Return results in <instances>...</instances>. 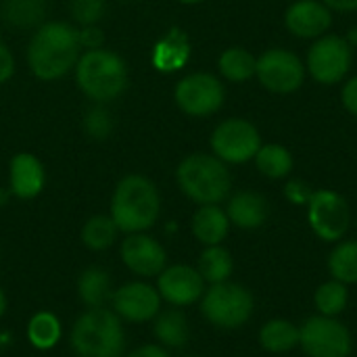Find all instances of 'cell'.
Listing matches in <instances>:
<instances>
[{
    "instance_id": "cell-1",
    "label": "cell",
    "mask_w": 357,
    "mask_h": 357,
    "mask_svg": "<svg viewBox=\"0 0 357 357\" xmlns=\"http://www.w3.org/2000/svg\"><path fill=\"white\" fill-rule=\"evenodd\" d=\"M79 29L65 21H48L38 27L27 46V65L40 79L63 77L79 59Z\"/></svg>"
},
{
    "instance_id": "cell-2",
    "label": "cell",
    "mask_w": 357,
    "mask_h": 357,
    "mask_svg": "<svg viewBox=\"0 0 357 357\" xmlns=\"http://www.w3.org/2000/svg\"><path fill=\"white\" fill-rule=\"evenodd\" d=\"M161 213V195L153 180L140 174L121 178L111 197L109 215L119 232L136 234L153 228Z\"/></svg>"
},
{
    "instance_id": "cell-3",
    "label": "cell",
    "mask_w": 357,
    "mask_h": 357,
    "mask_svg": "<svg viewBox=\"0 0 357 357\" xmlns=\"http://www.w3.org/2000/svg\"><path fill=\"white\" fill-rule=\"evenodd\" d=\"M75 357H123L126 331L119 316L107 307H88L71 326Z\"/></svg>"
},
{
    "instance_id": "cell-4",
    "label": "cell",
    "mask_w": 357,
    "mask_h": 357,
    "mask_svg": "<svg viewBox=\"0 0 357 357\" xmlns=\"http://www.w3.org/2000/svg\"><path fill=\"white\" fill-rule=\"evenodd\" d=\"M180 190L197 205H220L232 188V178L215 155L195 153L180 161L176 169Z\"/></svg>"
},
{
    "instance_id": "cell-5",
    "label": "cell",
    "mask_w": 357,
    "mask_h": 357,
    "mask_svg": "<svg viewBox=\"0 0 357 357\" xmlns=\"http://www.w3.org/2000/svg\"><path fill=\"white\" fill-rule=\"evenodd\" d=\"M75 82L88 98L96 100L98 105L109 102L126 90L128 65L113 50H86L75 63Z\"/></svg>"
},
{
    "instance_id": "cell-6",
    "label": "cell",
    "mask_w": 357,
    "mask_h": 357,
    "mask_svg": "<svg viewBox=\"0 0 357 357\" xmlns=\"http://www.w3.org/2000/svg\"><path fill=\"white\" fill-rule=\"evenodd\" d=\"M253 307L255 301L251 291L230 280L211 284L201 297L203 318L222 331H236L247 324L253 316Z\"/></svg>"
},
{
    "instance_id": "cell-7",
    "label": "cell",
    "mask_w": 357,
    "mask_h": 357,
    "mask_svg": "<svg viewBox=\"0 0 357 357\" xmlns=\"http://www.w3.org/2000/svg\"><path fill=\"white\" fill-rule=\"evenodd\" d=\"M299 347L310 357H349L351 333L345 324L328 316H314L299 328Z\"/></svg>"
},
{
    "instance_id": "cell-8",
    "label": "cell",
    "mask_w": 357,
    "mask_h": 357,
    "mask_svg": "<svg viewBox=\"0 0 357 357\" xmlns=\"http://www.w3.org/2000/svg\"><path fill=\"white\" fill-rule=\"evenodd\" d=\"M351 44L341 36H320L307 52V69L320 84H339L351 69Z\"/></svg>"
},
{
    "instance_id": "cell-9",
    "label": "cell",
    "mask_w": 357,
    "mask_h": 357,
    "mask_svg": "<svg viewBox=\"0 0 357 357\" xmlns=\"http://www.w3.org/2000/svg\"><path fill=\"white\" fill-rule=\"evenodd\" d=\"M259 146L261 136L247 119H226L211 134V151L224 163H245L255 159Z\"/></svg>"
},
{
    "instance_id": "cell-10",
    "label": "cell",
    "mask_w": 357,
    "mask_h": 357,
    "mask_svg": "<svg viewBox=\"0 0 357 357\" xmlns=\"http://www.w3.org/2000/svg\"><path fill=\"white\" fill-rule=\"evenodd\" d=\"M307 220L318 238L337 243L349 230L351 213L347 201L335 190H314L307 203Z\"/></svg>"
},
{
    "instance_id": "cell-11",
    "label": "cell",
    "mask_w": 357,
    "mask_h": 357,
    "mask_svg": "<svg viewBox=\"0 0 357 357\" xmlns=\"http://www.w3.org/2000/svg\"><path fill=\"white\" fill-rule=\"evenodd\" d=\"M224 86L211 73H190L182 77L174 90L176 105L192 117H207L224 105Z\"/></svg>"
},
{
    "instance_id": "cell-12",
    "label": "cell",
    "mask_w": 357,
    "mask_h": 357,
    "mask_svg": "<svg viewBox=\"0 0 357 357\" xmlns=\"http://www.w3.org/2000/svg\"><path fill=\"white\" fill-rule=\"evenodd\" d=\"M255 75L261 86L276 94H289L301 88L305 79V67L297 54L284 48H270L257 59Z\"/></svg>"
},
{
    "instance_id": "cell-13",
    "label": "cell",
    "mask_w": 357,
    "mask_h": 357,
    "mask_svg": "<svg viewBox=\"0 0 357 357\" xmlns=\"http://www.w3.org/2000/svg\"><path fill=\"white\" fill-rule=\"evenodd\" d=\"M111 310L119 316V320L144 324L155 320V316L161 312V295L157 287L144 280H132L113 291Z\"/></svg>"
},
{
    "instance_id": "cell-14",
    "label": "cell",
    "mask_w": 357,
    "mask_h": 357,
    "mask_svg": "<svg viewBox=\"0 0 357 357\" xmlns=\"http://www.w3.org/2000/svg\"><path fill=\"white\" fill-rule=\"evenodd\" d=\"M119 257L123 266L140 278L159 276L167 266V251L163 245L144 232L128 234L119 247Z\"/></svg>"
},
{
    "instance_id": "cell-15",
    "label": "cell",
    "mask_w": 357,
    "mask_h": 357,
    "mask_svg": "<svg viewBox=\"0 0 357 357\" xmlns=\"http://www.w3.org/2000/svg\"><path fill=\"white\" fill-rule=\"evenodd\" d=\"M205 280L197 268L174 264L165 266V270L157 276V291L161 301H167L172 307H188L201 301L205 293Z\"/></svg>"
},
{
    "instance_id": "cell-16",
    "label": "cell",
    "mask_w": 357,
    "mask_h": 357,
    "mask_svg": "<svg viewBox=\"0 0 357 357\" xmlns=\"http://www.w3.org/2000/svg\"><path fill=\"white\" fill-rule=\"evenodd\" d=\"M284 23L297 38H320L328 31L333 15L322 0H297L287 8Z\"/></svg>"
},
{
    "instance_id": "cell-17",
    "label": "cell",
    "mask_w": 357,
    "mask_h": 357,
    "mask_svg": "<svg viewBox=\"0 0 357 357\" xmlns=\"http://www.w3.org/2000/svg\"><path fill=\"white\" fill-rule=\"evenodd\" d=\"M46 184V169L31 153H17L8 165V190L21 201L36 199Z\"/></svg>"
},
{
    "instance_id": "cell-18",
    "label": "cell",
    "mask_w": 357,
    "mask_h": 357,
    "mask_svg": "<svg viewBox=\"0 0 357 357\" xmlns=\"http://www.w3.org/2000/svg\"><path fill=\"white\" fill-rule=\"evenodd\" d=\"M270 213L266 197L253 190H241L234 197H230L226 215L230 224H234L241 230H257L266 224Z\"/></svg>"
},
{
    "instance_id": "cell-19",
    "label": "cell",
    "mask_w": 357,
    "mask_h": 357,
    "mask_svg": "<svg viewBox=\"0 0 357 357\" xmlns=\"http://www.w3.org/2000/svg\"><path fill=\"white\" fill-rule=\"evenodd\" d=\"M190 228L201 245L213 247L226 241L230 232V220L220 205H201L192 215Z\"/></svg>"
},
{
    "instance_id": "cell-20",
    "label": "cell",
    "mask_w": 357,
    "mask_h": 357,
    "mask_svg": "<svg viewBox=\"0 0 357 357\" xmlns=\"http://www.w3.org/2000/svg\"><path fill=\"white\" fill-rule=\"evenodd\" d=\"M188 56H190L188 38L182 29L174 27L165 33V38H161L155 44L153 65H155V69H159L163 73H172V71L182 69L188 63Z\"/></svg>"
},
{
    "instance_id": "cell-21",
    "label": "cell",
    "mask_w": 357,
    "mask_h": 357,
    "mask_svg": "<svg viewBox=\"0 0 357 357\" xmlns=\"http://www.w3.org/2000/svg\"><path fill=\"white\" fill-rule=\"evenodd\" d=\"M77 297L86 307H107L113 297L109 272L98 266L86 268L77 276Z\"/></svg>"
},
{
    "instance_id": "cell-22",
    "label": "cell",
    "mask_w": 357,
    "mask_h": 357,
    "mask_svg": "<svg viewBox=\"0 0 357 357\" xmlns=\"http://www.w3.org/2000/svg\"><path fill=\"white\" fill-rule=\"evenodd\" d=\"M153 335L165 349L167 347H176V349L184 347L190 339L188 318L178 307L159 312L153 320Z\"/></svg>"
},
{
    "instance_id": "cell-23",
    "label": "cell",
    "mask_w": 357,
    "mask_h": 357,
    "mask_svg": "<svg viewBox=\"0 0 357 357\" xmlns=\"http://www.w3.org/2000/svg\"><path fill=\"white\" fill-rule=\"evenodd\" d=\"M197 270H199V274L203 276L205 282L220 284V282L230 280L232 270H234V259H232L230 251L224 249L222 245L205 247V251L199 255Z\"/></svg>"
},
{
    "instance_id": "cell-24",
    "label": "cell",
    "mask_w": 357,
    "mask_h": 357,
    "mask_svg": "<svg viewBox=\"0 0 357 357\" xmlns=\"http://www.w3.org/2000/svg\"><path fill=\"white\" fill-rule=\"evenodd\" d=\"M61 337H63V326H61V320L52 312H38L29 318L27 341L31 343V347L40 351H48L56 347Z\"/></svg>"
},
{
    "instance_id": "cell-25",
    "label": "cell",
    "mask_w": 357,
    "mask_h": 357,
    "mask_svg": "<svg viewBox=\"0 0 357 357\" xmlns=\"http://www.w3.org/2000/svg\"><path fill=\"white\" fill-rule=\"evenodd\" d=\"M259 343L270 354H287L299 345V328L289 320H270L259 331Z\"/></svg>"
},
{
    "instance_id": "cell-26",
    "label": "cell",
    "mask_w": 357,
    "mask_h": 357,
    "mask_svg": "<svg viewBox=\"0 0 357 357\" xmlns=\"http://www.w3.org/2000/svg\"><path fill=\"white\" fill-rule=\"evenodd\" d=\"M119 234V228L115 226L111 215H92L90 220H86V224L82 226V245L90 251H107L115 245Z\"/></svg>"
},
{
    "instance_id": "cell-27",
    "label": "cell",
    "mask_w": 357,
    "mask_h": 357,
    "mask_svg": "<svg viewBox=\"0 0 357 357\" xmlns=\"http://www.w3.org/2000/svg\"><path fill=\"white\" fill-rule=\"evenodd\" d=\"M48 4L46 0H4L2 2V17L13 27H33L40 25L46 17Z\"/></svg>"
},
{
    "instance_id": "cell-28",
    "label": "cell",
    "mask_w": 357,
    "mask_h": 357,
    "mask_svg": "<svg viewBox=\"0 0 357 357\" xmlns=\"http://www.w3.org/2000/svg\"><path fill=\"white\" fill-rule=\"evenodd\" d=\"M218 67H220V73L230 79V82H247L255 75V69H257V59L241 48V46H232L228 50L222 52L220 61H218Z\"/></svg>"
},
{
    "instance_id": "cell-29",
    "label": "cell",
    "mask_w": 357,
    "mask_h": 357,
    "mask_svg": "<svg viewBox=\"0 0 357 357\" xmlns=\"http://www.w3.org/2000/svg\"><path fill=\"white\" fill-rule=\"evenodd\" d=\"M255 163L257 169L272 180L287 178L293 172V155L282 144H261L255 155Z\"/></svg>"
},
{
    "instance_id": "cell-30",
    "label": "cell",
    "mask_w": 357,
    "mask_h": 357,
    "mask_svg": "<svg viewBox=\"0 0 357 357\" xmlns=\"http://www.w3.org/2000/svg\"><path fill=\"white\" fill-rule=\"evenodd\" d=\"M331 276L343 284H357V241L339 243L328 257Z\"/></svg>"
},
{
    "instance_id": "cell-31",
    "label": "cell",
    "mask_w": 357,
    "mask_h": 357,
    "mask_svg": "<svg viewBox=\"0 0 357 357\" xmlns=\"http://www.w3.org/2000/svg\"><path fill=\"white\" fill-rule=\"evenodd\" d=\"M347 301H349L347 284H343L335 278L320 284L314 295L316 310L320 312V316H328V318H337L339 314H343L347 307Z\"/></svg>"
},
{
    "instance_id": "cell-32",
    "label": "cell",
    "mask_w": 357,
    "mask_h": 357,
    "mask_svg": "<svg viewBox=\"0 0 357 357\" xmlns=\"http://www.w3.org/2000/svg\"><path fill=\"white\" fill-rule=\"evenodd\" d=\"M113 126H115L113 115L100 105L92 107L84 117V130L88 132L90 138H96V140H105L113 132Z\"/></svg>"
},
{
    "instance_id": "cell-33",
    "label": "cell",
    "mask_w": 357,
    "mask_h": 357,
    "mask_svg": "<svg viewBox=\"0 0 357 357\" xmlns=\"http://www.w3.org/2000/svg\"><path fill=\"white\" fill-rule=\"evenodd\" d=\"M71 15L79 25H96L105 15V0H73Z\"/></svg>"
},
{
    "instance_id": "cell-34",
    "label": "cell",
    "mask_w": 357,
    "mask_h": 357,
    "mask_svg": "<svg viewBox=\"0 0 357 357\" xmlns=\"http://www.w3.org/2000/svg\"><path fill=\"white\" fill-rule=\"evenodd\" d=\"M312 195H314V190L303 180H289L284 186V197L295 205H307Z\"/></svg>"
},
{
    "instance_id": "cell-35",
    "label": "cell",
    "mask_w": 357,
    "mask_h": 357,
    "mask_svg": "<svg viewBox=\"0 0 357 357\" xmlns=\"http://www.w3.org/2000/svg\"><path fill=\"white\" fill-rule=\"evenodd\" d=\"M102 31L100 27L96 25H84L79 29V44L88 50H94V48H102Z\"/></svg>"
},
{
    "instance_id": "cell-36",
    "label": "cell",
    "mask_w": 357,
    "mask_h": 357,
    "mask_svg": "<svg viewBox=\"0 0 357 357\" xmlns=\"http://www.w3.org/2000/svg\"><path fill=\"white\" fill-rule=\"evenodd\" d=\"M15 73V59L13 52L8 50V46L4 42H0V84L8 82Z\"/></svg>"
},
{
    "instance_id": "cell-37",
    "label": "cell",
    "mask_w": 357,
    "mask_h": 357,
    "mask_svg": "<svg viewBox=\"0 0 357 357\" xmlns=\"http://www.w3.org/2000/svg\"><path fill=\"white\" fill-rule=\"evenodd\" d=\"M341 98H343L345 109H347L351 115H356L357 117V77H351V79L343 86Z\"/></svg>"
},
{
    "instance_id": "cell-38",
    "label": "cell",
    "mask_w": 357,
    "mask_h": 357,
    "mask_svg": "<svg viewBox=\"0 0 357 357\" xmlns=\"http://www.w3.org/2000/svg\"><path fill=\"white\" fill-rule=\"evenodd\" d=\"M126 357H172L167 354V349L163 345H155V343H146L136 347L132 354H128Z\"/></svg>"
},
{
    "instance_id": "cell-39",
    "label": "cell",
    "mask_w": 357,
    "mask_h": 357,
    "mask_svg": "<svg viewBox=\"0 0 357 357\" xmlns=\"http://www.w3.org/2000/svg\"><path fill=\"white\" fill-rule=\"evenodd\" d=\"M322 2L333 10H343V13L357 10V0H322Z\"/></svg>"
},
{
    "instance_id": "cell-40",
    "label": "cell",
    "mask_w": 357,
    "mask_h": 357,
    "mask_svg": "<svg viewBox=\"0 0 357 357\" xmlns=\"http://www.w3.org/2000/svg\"><path fill=\"white\" fill-rule=\"evenodd\" d=\"M6 295H4V291H2V287H0V320L4 318V314H6Z\"/></svg>"
},
{
    "instance_id": "cell-41",
    "label": "cell",
    "mask_w": 357,
    "mask_h": 357,
    "mask_svg": "<svg viewBox=\"0 0 357 357\" xmlns=\"http://www.w3.org/2000/svg\"><path fill=\"white\" fill-rule=\"evenodd\" d=\"M8 197H10V190H4V188H0V207H2V205H6Z\"/></svg>"
},
{
    "instance_id": "cell-42",
    "label": "cell",
    "mask_w": 357,
    "mask_h": 357,
    "mask_svg": "<svg viewBox=\"0 0 357 357\" xmlns=\"http://www.w3.org/2000/svg\"><path fill=\"white\" fill-rule=\"evenodd\" d=\"M178 2H182V4H199L203 0H178Z\"/></svg>"
}]
</instances>
